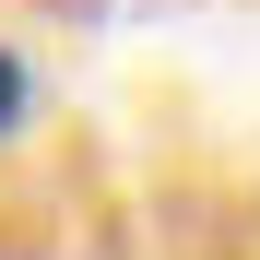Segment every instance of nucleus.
<instances>
[{
    "label": "nucleus",
    "instance_id": "obj_1",
    "mask_svg": "<svg viewBox=\"0 0 260 260\" xmlns=\"http://www.w3.org/2000/svg\"><path fill=\"white\" fill-rule=\"evenodd\" d=\"M12 118H24V59L0 48V130H12Z\"/></svg>",
    "mask_w": 260,
    "mask_h": 260
}]
</instances>
